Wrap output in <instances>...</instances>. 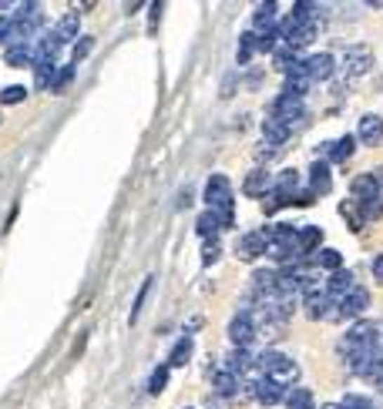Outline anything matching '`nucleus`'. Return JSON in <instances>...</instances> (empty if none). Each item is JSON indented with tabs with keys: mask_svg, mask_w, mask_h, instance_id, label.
<instances>
[{
	"mask_svg": "<svg viewBox=\"0 0 383 409\" xmlns=\"http://www.w3.org/2000/svg\"><path fill=\"white\" fill-rule=\"evenodd\" d=\"M256 369H262V373H266V379H276V382H283V386L299 376V366L292 363L286 352H276V349L262 352L259 359H256Z\"/></svg>",
	"mask_w": 383,
	"mask_h": 409,
	"instance_id": "1",
	"label": "nucleus"
},
{
	"mask_svg": "<svg viewBox=\"0 0 383 409\" xmlns=\"http://www.w3.org/2000/svg\"><path fill=\"white\" fill-rule=\"evenodd\" d=\"M303 114H306V101H303V98H292V94H279L276 101L269 105V118L279 124H286V128H292Z\"/></svg>",
	"mask_w": 383,
	"mask_h": 409,
	"instance_id": "2",
	"label": "nucleus"
},
{
	"mask_svg": "<svg viewBox=\"0 0 383 409\" xmlns=\"http://www.w3.org/2000/svg\"><path fill=\"white\" fill-rule=\"evenodd\" d=\"M205 205H209V212H219V208H229L232 205V188H229V178L226 175H212L209 185H205Z\"/></svg>",
	"mask_w": 383,
	"mask_h": 409,
	"instance_id": "3",
	"label": "nucleus"
},
{
	"mask_svg": "<svg viewBox=\"0 0 383 409\" xmlns=\"http://www.w3.org/2000/svg\"><path fill=\"white\" fill-rule=\"evenodd\" d=\"M279 31V11L276 4H259L252 11V34L256 37H276Z\"/></svg>",
	"mask_w": 383,
	"mask_h": 409,
	"instance_id": "4",
	"label": "nucleus"
},
{
	"mask_svg": "<svg viewBox=\"0 0 383 409\" xmlns=\"http://www.w3.org/2000/svg\"><path fill=\"white\" fill-rule=\"evenodd\" d=\"M229 339L235 342V349H249L256 342V319L239 312V316H232L229 322Z\"/></svg>",
	"mask_w": 383,
	"mask_h": 409,
	"instance_id": "5",
	"label": "nucleus"
},
{
	"mask_svg": "<svg viewBox=\"0 0 383 409\" xmlns=\"http://www.w3.org/2000/svg\"><path fill=\"white\" fill-rule=\"evenodd\" d=\"M337 305H339V319H360L370 309V292L363 286H356L350 295H343Z\"/></svg>",
	"mask_w": 383,
	"mask_h": 409,
	"instance_id": "6",
	"label": "nucleus"
},
{
	"mask_svg": "<svg viewBox=\"0 0 383 409\" xmlns=\"http://www.w3.org/2000/svg\"><path fill=\"white\" fill-rule=\"evenodd\" d=\"M286 386L283 382H276V379H256V403H262V406H279V403H286Z\"/></svg>",
	"mask_w": 383,
	"mask_h": 409,
	"instance_id": "7",
	"label": "nucleus"
},
{
	"mask_svg": "<svg viewBox=\"0 0 383 409\" xmlns=\"http://www.w3.org/2000/svg\"><path fill=\"white\" fill-rule=\"evenodd\" d=\"M303 71L309 81H330L337 74V61H333V54H309L303 61Z\"/></svg>",
	"mask_w": 383,
	"mask_h": 409,
	"instance_id": "8",
	"label": "nucleus"
},
{
	"mask_svg": "<svg viewBox=\"0 0 383 409\" xmlns=\"http://www.w3.org/2000/svg\"><path fill=\"white\" fill-rule=\"evenodd\" d=\"M309 84H313V81H309L306 71H303V61L296 64L292 71H286V74H283V94H292V98H303V101H306Z\"/></svg>",
	"mask_w": 383,
	"mask_h": 409,
	"instance_id": "9",
	"label": "nucleus"
},
{
	"mask_svg": "<svg viewBox=\"0 0 383 409\" xmlns=\"http://www.w3.org/2000/svg\"><path fill=\"white\" fill-rule=\"evenodd\" d=\"M370 67H373V51L370 47H350L346 51V74L350 77H363L370 74Z\"/></svg>",
	"mask_w": 383,
	"mask_h": 409,
	"instance_id": "10",
	"label": "nucleus"
},
{
	"mask_svg": "<svg viewBox=\"0 0 383 409\" xmlns=\"http://www.w3.org/2000/svg\"><path fill=\"white\" fill-rule=\"evenodd\" d=\"M356 138L363 141V145H380L383 141V118L380 114H363L360 121H356Z\"/></svg>",
	"mask_w": 383,
	"mask_h": 409,
	"instance_id": "11",
	"label": "nucleus"
},
{
	"mask_svg": "<svg viewBox=\"0 0 383 409\" xmlns=\"http://www.w3.org/2000/svg\"><path fill=\"white\" fill-rule=\"evenodd\" d=\"M350 195H353V201L367 205V201H377L380 198V185H377L373 175H356L350 182Z\"/></svg>",
	"mask_w": 383,
	"mask_h": 409,
	"instance_id": "12",
	"label": "nucleus"
},
{
	"mask_svg": "<svg viewBox=\"0 0 383 409\" xmlns=\"http://www.w3.org/2000/svg\"><path fill=\"white\" fill-rule=\"evenodd\" d=\"M242 192H245L249 198H266L269 192H273V178L266 175V168H252V171L245 175Z\"/></svg>",
	"mask_w": 383,
	"mask_h": 409,
	"instance_id": "13",
	"label": "nucleus"
},
{
	"mask_svg": "<svg viewBox=\"0 0 383 409\" xmlns=\"http://www.w3.org/2000/svg\"><path fill=\"white\" fill-rule=\"evenodd\" d=\"M353 272H346V269H339V272H333L330 279H326V286H323V292L333 299V302H339L343 295H350L353 292Z\"/></svg>",
	"mask_w": 383,
	"mask_h": 409,
	"instance_id": "14",
	"label": "nucleus"
},
{
	"mask_svg": "<svg viewBox=\"0 0 383 409\" xmlns=\"http://www.w3.org/2000/svg\"><path fill=\"white\" fill-rule=\"evenodd\" d=\"M313 195L320 198L326 195L330 188H333V175H330V165L326 161H313V168H309V185H306Z\"/></svg>",
	"mask_w": 383,
	"mask_h": 409,
	"instance_id": "15",
	"label": "nucleus"
},
{
	"mask_svg": "<svg viewBox=\"0 0 383 409\" xmlns=\"http://www.w3.org/2000/svg\"><path fill=\"white\" fill-rule=\"evenodd\" d=\"M262 252H266V232H262V228H256V232H245L242 239H239V255H242L245 262L259 258Z\"/></svg>",
	"mask_w": 383,
	"mask_h": 409,
	"instance_id": "16",
	"label": "nucleus"
},
{
	"mask_svg": "<svg viewBox=\"0 0 383 409\" xmlns=\"http://www.w3.org/2000/svg\"><path fill=\"white\" fill-rule=\"evenodd\" d=\"M320 242H323V228H316V225L299 228V232H296V255L306 258L309 252H316V248H320Z\"/></svg>",
	"mask_w": 383,
	"mask_h": 409,
	"instance_id": "17",
	"label": "nucleus"
},
{
	"mask_svg": "<svg viewBox=\"0 0 383 409\" xmlns=\"http://www.w3.org/2000/svg\"><path fill=\"white\" fill-rule=\"evenodd\" d=\"M286 47H292V51H299V47H309L313 41H316V20H306V24H296L286 37Z\"/></svg>",
	"mask_w": 383,
	"mask_h": 409,
	"instance_id": "18",
	"label": "nucleus"
},
{
	"mask_svg": "<svg viewBox=\"0 0 383 409\" xmlns=\"http://www.w3.org/2000/svg\"><path fill=\"white\" fill-rule=\"evenodd\" d=\"M256 369V359H252V352L249 349H232L229 356H226V373L239 379L242 373H252Z\"/></svg>",
	"mask_w": 383,
	"mask_h": 409,
	"instance_id": "19",
	"label": "nucleus"
},
{
	"mask_svg": "<svg viewBox=\"0 0 383 409\" xmlns=\"http://www.w3.org/2000/svg\"><path fill=\"white\" fill-rule=\"evenodd\" d=\"M292 135V128H286V124L273 121V118H266V124H262V138H266V145L269 148H279V145H286Z\"/></svg>",
	"mask_w": 383,
	"mask_h": 409,
	"instance_id": "20",
	"label": "nucleus"
},
{
	"mask_svg": "<svg viewBox=\"0 0 383 409\" xmlns=\"http://www.w3.org/2000/svg\"><path fill=\"white\" fill-rule=\"evenodd\" d=\"M273 192H279V195H286V198H296V192H299V171H292V168L279 171V178H273Z\"/></svg>",
	"mask_w": 383,
	"mask_h": 409,
	"instance_id": "21",
	"label": "nucleus"
},
{
	"mask_svg": "<svg viewBox=\"0 0 383 409\" xmlns=\"http://www.w3.org/2000/svg\"><path fill=\"white\" fill-rule=\"evenodd\" d=\"M309 262H313L316 269H326V272H330V275L343 269V255H339L337 248H320V252H316V255L309 258Z\"/></svg>",
	"mask_w": 383,
	"mask_h": 409,
	"instance_id": "22",
	"label": "nucleus"
},
{
	"mask_svg": "<svg viewBox=\"0 0 383 409\" xmlns=\"http://www.w3.org/2000/svg\"><path fill=\"white\" fill-rule=\"evenodd\" d=\"M212 386H215V396H222V399H229V396H235L239 393V379L232 376V373H215V379H212Z\"/></svg>",
	"mask_w": 383,
	"mask_h": 409,
	"instance_id": "23",
	"label": "nucleus"
},
{
	"mask_svg": "<svg viewBox=\"0 0 383 409\" xmlns=\"http://www.w3.org/2000/svg\"><path fill=\"white\" fill-rule=\"evenodd\" d=\"M192 359V339L185 335V339H178L175 346H171V352H169V369H178V366H185Z\"/></svg>",
	"mask_w": 383,
	"mask_h": 409,
	"instance_id": "24",
	"label": "nucleus"
},
{
	"mask_svg": "<svg viewBox=\"0 0 383 409\" xmlns=\"http://www.w3.org/2000/svg\"><path fill=\"white\" fill-rule=\"evenodd\" d=\"M77 24H81V20H77L74 14L61 17L58 27H54V41H58V44H64V41H77Z\"/></svg>",
	"mask_w": 383,
	"mask_h": 409,
	"instance_id": "25",
	"label": "nucleus"
},
{
	"mask_svg": "<svg viewBox=\"0 0 383 409\" xmlns=\"http://www.w3.org/2000/svg\"><path fill=\"white\" fill-rule=\"evenodd\" d=\"M273 64H276V71L279 74H286V71H292V67H296V64H299V58H296V51H292V47H276V51H273Z\"/></svg>",
	"mask_w": 383,
	"mask_h": 409,
	"instance_id": "26",
	"label": "nucleus"
},
{
	"mask_svg": "<svg viewBox=\"0 0 383 409\" xmlns=\"http://www.w3.org/2000/svg\"><path fill=\"white\" fill-rule=\"evenodd\" d=\"M195 232H199L205 242H219V222H215L212 212H202L199 222H195Z\"/></svg>",
	"mask_w": 383,
	"mask_h": 409,
	"instance_id": "27",
	"label": "nucleus"
},
{
	"mask_svg": "<svg viewBox=\"0 0 383 409\" xmlns=\"http://www.w3.org/2000/svg\"><path fill=\"white\" fill-rule=\"evenodd\" d=\"M256 51H259V37H256L252 31H245L242 37H239V54H235V61H239V64H249Z\"/></svg>",
	"mask_w": 383,
	"mask_h": 409,
	"instance_id": "28",
	"label": "nucleus"
},
{
	"mask_svg": "<svg viewBox=\"0 0 383 409\" xmlns=\"http://www.w3.org/2000/svg\"><path fill=\"white\" fill-rule=\"evenodd\" d=\"M286 409H316V399L309 389H290L286 393Z\"/></svg>",
	"mask_w": 383,
	"mask_h": 409,
	"instance_id": "29",
	"label": "nucleus"
},
{
	"mask_svg": "<svg viewBox=\"0 0 383 409\" xmlns=\"http://www.w3.org/2000/svg\"><path fill=\"white\" fill-rule=\"evenodd\" d=\"M353 148H356V138L353 135H346V138H339L337 145L330 148V161H337V165H343V161H350V154H353Z\"/></svg>",
	"mask_w": 383,
	"mask_h": 409,
	"instance_id": "30",
	"label": "nucleus"
},
{
	"mask_svg": "<svg viewBox=\"0 0 383 409\" xmlns=\"http://www.w3.org/2000/svg\"><path fill=\"white\" fill-rule=\"evenodd\" d=\"M7 64H14V67H27V64H34V47L31 44L11 47V51H7Z\"/></svg>",
	"mask_w": 383,
	"mask_h": 409,
	"instance_id": "31",
	"label": "nucleus"
},
{
	"mask_svg": "<svg viewBox=\"0 0 383 409\" xmlns=\"http://www.w3.org/2000/svg\"><path fill=\"white\" fill-rule=\"evenodd\" d=\"M339 215H343V218H346V225L353 228V232H360V228L367 225V222H363V215H360V208H356V201H343V205H339Z\"/></svg>",
	"mask_w": 383,
	"mask_h": 409,
	"instance_id": "32",
	"label": "nucleus"
},
{
	"mask_svg": "<svg viewBox=\"0 0 383 409\" xmlns=\"http://www.w3.org/2000/svg\"><path fill=\"white\" fill-rule=\"evenodd\" d=\"M20 101H27V88L24 84H7L0 91V105H20Z\"/></svg>",
	"mask_w": 383,
	"mask_h": 409,
	"instance_id": "33",
	"label": "nucleus"
},
{
	"mask_svg": "<svg viewBox=\"0 0 383 409\" xmlns=\"http://www.w3.org/2000/svg\"><path fill=\"white\" fill-rule=\"evenodd\" d=\"M165 386H169V366H158V369L152 373V379H148V393L158 396Z\"/></svg>",
	"mask_w": 383,
	"mask_h": 409,
	"instance_id": "34",
	"label": "nucleus"
},
{
	"mask_svg": "<svg viewBox=\"0 0 383 409\" xmlns=\"http://www.w3.org/2000/svg\"><path fill=\"white\" fill-rule=\"evenodd\" d=\"M54 74H58V67H54V61L37 64V88H51V84H54Z\"/></svg>",
	"mask_w": 383,
	"mask_h": 409,
	"instance_id": "35",
	"label": "nucleus"
},
{
	"mask_svg": "<svg viewBox=\"0 0 383 409\" xmlns=\"http://www.w3.org/2000/svg\"><path fill=\"white\" fill-rule=\"evenodd\" d=\"M360 215H363V222H380L383 218V201H367V205H360Z\"/></svg>",
	"mask_w": 383,
	"mask_h": 409,
	"instance_id": "36",
	"label": "nucleus"
},
{
	"mask_svg": "<svg viewBox=\"0 0 383 409\" xmlns=\"http://www.w3.org/2000/svg\"><path fill=\"white\" fill-rule=\"evenodd\" d=\"M71 77H74V64H67V67H58V74H54V84H51V91H64V88L71 84Z\"/></svg>",
	"mask_w": 383,
	"mask_h": 409,
	"instance_id": "37",
	"label": "nucleus"
},
{
	"mask_svg": "<svg viewBox=\"0 0 383 409\" xmlns=\"http://www.w3.org/2000/svg\"><path fill=\"white\" fill-rule=\"evenodd\" d=\"M152 275L145 279V286L138 288V299H135V305H131V322H138V316H141V305H145V299H148V288H152Z\"/></svg>",
	"mask_w": 383,
	"mask_h": 409,
	"instance_id": "38",
	"label": "nucleus"
},
{
	"mask_svg": "<svg viewBox=\"0 0 383 409\" xmlns=\"http://www.w3.org/2000/svg\"><path fill=\"white\" fill-rule=\"evenodd\" d=\"M91 51H94V37H77V41H74V64L84 61Z\"/></svg>",
	"mask_w": 383,
	"mask_h": 409,
	"instance_id": "39",
	"label": "nucleus"
},
{
	"mask_svg": "<svg viewBox=\"0 0 383 409\" xmlns=\"http://www.w3.org/2000/svg\"><path fill=\"white\" fill-rule=\"evenodd\" d=\"M14 37V17H0V44H11Z\"/></svg>",
	"mask_w": 383,
	"mask_h": 409,
	"instance_id": "40",
	"label": "nucleus"
},
{
	"mask_svg": "<svg viewBox=\"0 0 383 409\" xmlns=\"http://www.w3.org/2000/svg\"><path fill=\"white\" fill-rule=\"evenodd\" d=\"M202 262H205V265H215V262H219V242H205V248H202Z\"/></svg>",
	"mask_w": 383,
	"mask_h": 409,
	"instance_id": "41",
	"label": "nucleus"
},
{
	"mask_svg": "<svg viewBox=\"0 0 383 409\" xmlns=\"http://www.w3.org/2000/svg\"><path fill=\"white\" fill-rule=\"evenodd\" d=\"M259 84H262V71H259V67H252V71L245 74V88H249V91H256Z\"/></svg>",
	"mask_w": 383,
	"mask_h": 409,
	"instance_id": "42",
	"label": "nucleus"
},
{
	"mask_svg": "<svg viewBox=\"0 0 383 409\" xmlns=\"http://www.w3.org/2000/svg\"><path fill=\"white\" fill-rule=\"evenodd\" d=\"M313 201H316V195H313V192H296V198H292V205H299V208H306V205H313Z\"/></svg>",
	"mask_w": 383,
	"mask_h": 409,
	"instance_id": "43",
	"label": "nucleus"
},
{
	"mask_svg": "<svg viewBox=\"0 0 383 409\" xmlns=\"http://www.w3.org/2000/svg\"><path fill=\"white\" fill-rule=\"evenodd\" d=\"M373 279H377V282H383V255L373 258Z\"/></svg>",
	"mask_w": 383,
	"mask_h": 409,
	"instance_id": "44",
	"label": "nucleus"
},
{
	"mask_svg": "<svg viewBox=\"0 0 383 409\" xmlns=\"http://www.w3.org/2000/svg\"><path fill=\"white\" fill-rule=\"evenodd\" d=\"M370 175H373V178H377V185H380V188H383V168H377V171H370Z\"/></svg>",
	"mask_w": 383,
	"mask_h": 409,
	"instance_id": "45",
	"label": "nucleus"
}]
</instances>
